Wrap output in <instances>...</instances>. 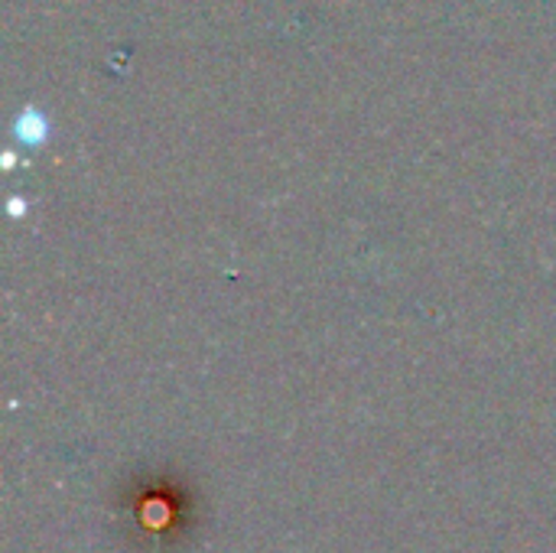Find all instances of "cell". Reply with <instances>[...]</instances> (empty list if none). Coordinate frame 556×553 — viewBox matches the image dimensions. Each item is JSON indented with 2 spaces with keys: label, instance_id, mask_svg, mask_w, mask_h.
I'll use <instances>...</instances> for the list:
<instances>
[{
  "label": "cell",
  "instance_id": "cell-1",
  "mask_svg": "<svg viewBox=\"0 0 556 553\" xmlns=\"http://www.w3.org/2000/svg\"><path fill=\"white\" fill-rule=\"evenodd\" d=\"M46 121L36 114V111H23L20 114V121H16V140H23V143H29V147H36V143H42L46 140Z\"/></svg>",
  "mask_w": 556,
  "mask_h": 553
}]
</instances>
